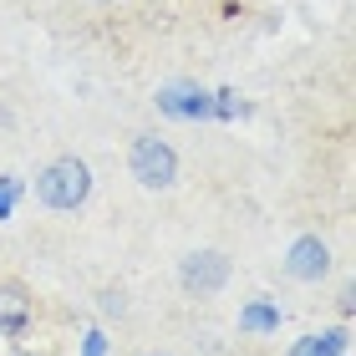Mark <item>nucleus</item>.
Wrapping results in <instances>:
<instances>
[{"instance_id": "obj_10", "label": "nucleus", "mask_w": 356, "mask_h": 356, "mask_svg": "<svg viewBox=\"0 0 356 356\" xmlns=\"http://www.w3.org/2000/svg\"><path fill=\"white\" fill-rule=\"evenodd\" d=\"M15 199H21V178H0V219H10Z\"/></svg>"}, {"instance_id": "obj_13", "label": "nucleus", "mask_w": 356, "mask_h": 356, "mask_svg": "<svg viewBox=\"0 0 356 356\" xmlns=\"http://www.w3.org/2000/svg\"><path fill=\"white\" fill-rule=\"evenodd\" d=\"M15 356H51V351H15Z\"/></svg>"}, {"instance_id": "obj_1", "label": "nucleus", "mask_w": 356, "mask_h": 356, "mask_svg": "<svg viewBox=\"0 0 356 356\" xmlns=\"http://www.w3.org/2000/svg\"><path fill=\"white\" fill-rule=\"evenodd\" d=\"M36 199L46 209H56V214L82 209L92 199V168L82 163V158H56V163H46L36 173Z\"/></svg>"}, {"instance_id": "obj_11", "label": "nucleus", "mask_w": 356, "mask_h": 356, "mask_svg": "<svg viewBox=\"0 0 356 356\" xmlns=\"http://www.w3.org/2000/svg\"><path fill=\"white\" fill-rule=\"evenodd\" d=\"M82 356H107V336H102V331H87V346H82Z\"/></svg>"}, {"instance_id": "obj_14", "label": "nucleus", "mask_w": 356, "mask_h": 356, "mask_svg": "<svg viewBox=\"0 0 356 356\" xmlns=\"http://www.w3.org/2000/svg\"><path fill=\"white\" fill-rule=\"evenodd\" d=\"M148 356H168V351H148Z\"/></svg>"}, {"instance_id": "obj_9", "label": "nucleus", "mask_w": 356, "mask_h": 356, "mask_svg": "<svg viewBox=\"0 0 356 356\" xmlns=\"http://www.w3.org/2000/svg\"><path fill=\"white\" fill-rule=\"evenodd\" d=\"M239 112H245L239 92H229V87H224V92H214V107H209V118H224V122H229V118H239Z\"/></svg>"}, {"instance_id": "obj_4", "label": "nucleus", "mask_w": 356, "mask_h": 356, "mask_svg": "<svg viewBox=\"0 0 356 356\" xmlns=\"http://www.w3.org/2000/svg\"><path fill=\"white\" fill-rule=\"evenodd\" d=\"M285 275H290V280H300V285L326 280V275H331V250H326V239H321V234H300L296 245H290V254H285Z\"/></svg>"}, {"instance_id": "obj_8", "label": "nucleus", "mask_w": 356, "mask_h": 356, "mask_svg": "<svg viewBox=\"0 0 356 356\" xmlns=\"http://www.w3.org/2000/svg\"><path fill=\"white\" fill-rule=\"evenodd\" d=\"M239 326H245V331H275V326H280V305H270V300H254V305H245Z\"/></svg>"}, {"instance_id": "obj_12", "label": "nucleus", "mask_w": 356, "mask_h": 356, "mask_svg": "<svg viewBox=\"0 0 356 356\" xmlns=\"http://www.w3.org/2000/svg\"><path fill=\"white\" fill-rule=\"evenodd\" d=\"M102 311H107V316H122L127 305H122V296H102Z\"/></svg>"}, {"instance_id": "obj_6", "label": "nucleus", "mask_w": 356, "mask_h": 356, "mask_svg": "<svg viewBox=\"0 0 356 356\" xmlns=\"http://www.w3.org/2000/svg\"><path fill=\"white\" fill-rule=\"evenodd\" d=\"M31 326V296L21 285H0V336H26Z\"/></svg>"}, {"instance_id": "obj_2", "label": "nucleus", "mask_w": 356, "mask_h": 356, "mask_svg": "<svg viewBox=\"0 0 356 356\" xmlns=\"http://www.w3.org/2000/svg\"><path fill=\"white\" fill-rule=\"evenodd\" d=\"M127 173H133L143 188H173L178 184V153L158 133H143L133 143V153H127Z\"/></svg>"}, {"instance_id": "obj_5", "label": "nucleus", "mask_w": 356, "mask_h": 356, "mask_svg": "<svg viewBox=\"0 0 356 356\" xmlns=\"http://www.w3.org/2000/svg\"><path fill=\"white\" fill-rule=\"evenodd\" d=\"M209 107H214V92H204L193 82H173V87L158 92V112L178 118V122H199V118H209Z\"/></svg>"}, {"instance_id": "obj_7", "label": "nucleus", "mask_w": 356, "mask_h": 356, "mask_svg": "<svg viewBox=\"0 0 356 356\" xmlns=\"http://www.w3.org/2000/svg\"><path fill=\"white\" fill-rule=\"evenodd\" d=\"M346 346H351L346 331H321V336H300L290 356H346Z\"/></svg>"}, {"instance_id": "obj_3", "label": "nucleus", "mask_w": 356, "mask_h": 356, "mask_svg": "<svg viewBox=\"0 0 356 356\" xmlns=\"http://www.w3.org/2000/svg\"><path fill=\"white\" fill-rule=\"evenodd\" d=\"M178 285H184L188 296H219V290L229 285V260H224L219 250H193V254H184V265H178Z\"/></svg>"}]
</instances>
